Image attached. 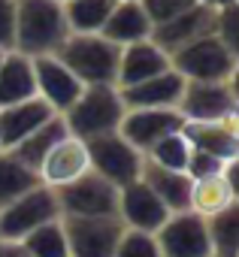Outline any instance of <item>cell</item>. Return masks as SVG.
<instances>
[{
	"instance_id": "cell-1",
	"label": "cell",
	"mask_w": 239,
	"mask_h": 257,
	"mask_svg": "<svg viewBox=\"0 0 239 257\" xmlns=\"http://www.w3.org/2000/svg\"><path fill=\"white\" fill-rule=\"evenodd\" d=\"M70 37L61 0H16V46L25 58L55 55Z\"/></svg>"
},
{
	"instance_id": "cell-2",
	"label": "cell",
	"mask_w": 239,
	"mask_h": 257,
	"mask_svg": "<svg viewBox=\"0 0 239 257\" xmlns=\"http://www.w3.org/2000/svg\"><path fill=\"white\" fill-rule=\"evenodd\" d=\"M55 58L82 82V85H115L122 46L109 43L103 34H70Z\"/></svg>"
},
{
	"instance_id": "cell-3",
	"label": "cell",
	"mask_w": 239,
	"mask_h": 257,
	"mask_svg": "<svg viewBox=\"0 0 239 257\" xmlns=\"http://www.w3.org/2000/svg\"><path fill=\"white\" fill-rule=\"evenodd\" d=\"M125 103L115 85H85L76 103L61 115L67 131L79 140H97L106 134H118L125 118Z\"/></svg>"
},
{
	"instance_id": "cell-4",
	"label": "cell",
	"mask_w": 239,
	"mask_h": 257,
	"mask_svg": "<svg viewBox=\"0 0 239 257\" xmlns=\"http://www.w3.org/2000/svg\"><path fill=\"white\" fill-rule=\"evenodd\" d=\"M170 67L185 82H236L239 52L224 46L215 34H206L170 55Z\"/></svg>"
},
{
	"instance_id": "cell-5",
	"label": "cell",
	"mask_w": 239,
	"mask_h": 257,
	"mask_svg": "<svg viewBox=\"0 0 239 257\" xmlns=\"http://www.w3.org/2000/svg\"><path fill=\"white\" fill-rule=\"evenodd\" d=\"M55 200L61 218H118V188L97 173H85L82 179L55 188Z\"/></svg>"
},
{
	"instance_id": "cell-6",
	"label": "cell",
	"mask_w": 239,
	"mask_h": 257,
	"mask_svg": "<svg viewBox=\"0 0 239 257\" xmlns=\"http://www.w3.org/2000/svg\"><path fill=\"white\" fill-rule=\"evenodd\" d=\"M88 158H91V173L106 179L115 188H125L140 179L146 155L137 152L122 134H106L97 140H88Z\"/></svg>"
},
{
	"instance_id": "cell-7",
	"label": "cell",
	"mask_w": 239,
	"mask_h": 257,
	"mask_svg": "<svg viewBox=\"0 0 239 257\" xmlns=\"http://www.w3.org/2000/svg\"><path fill=\"white\" fill-rule=\"evenodd\" d=\"M58 218H61V209H58L55 191L46 185H37L34 191L22 194L19 200L0 209V239L22 242L28 233H34L37 227L58 221Z\"/></svg>"
},
{
	"instance_id": "cell-8",
	"label": "cell",
	"mask_w": 239,
	"mask_h": 257,
	"mask_svg": "<svg viewBox=\"0 0 239 257\" xmlns=\"http://www.w3.org/2000/svg\"><path fill=\"white\" fill-rule=\"evenodd\" d=\"M161 257H212L209 242V224L197 212H173L158 230H155Z\"/></svg>"
},
{
	"instance_id": "cell-9",
	"label": "cell",
	"mask_w": 239,
	"mask_h": 257,
	"mask_svg": "<svg viewBox=\"0 0 239 257\" xmlns=\"http://www.w3.org/2000/svg\"><path fill=\"white\" fill-rule=\"evenodd\" d=\"M176 109L185 121H221L236 115V82H185Z\"/></svg>"
},
{
	"instance_id": "cell-10",
	"label": "cell",
	"mask_w": 239,
	"mask_h": 257,
	"mask_svg": "<svg viewBox=\"0 0 239 257\" xmlns=\"http://www.w3.org/2000/svg\"><path fill=\"white\" fill-rule=\"evenodd\" d=\"M70 257H112L125 233L118 218H61Z\"/></svg>"
},
{
	"instance_id": "cell-11",
	"label": "cell",
	"mask_w": 239,
	"mask_h": 257,
	"mask_svg": "<svg viewBox=\"0 0 239 257\" xmlns=\"http://www.w3.org/2000/svg\"><path fill=\"white\" fill-rule=\"evenodd\" d=\"M85 173H91V158H88V146H85V140H79V137H73V134H67L64 140H58L52 149H49V155L43 158V164H40V170H37V176H40V185H46V188H64V185H70V182H76V179H82Z\"/></svg>"
},
{
	"instance_id": "cell-12",
	"label": "cell",
	"mask_w": 239,
	"mask_h": 257,
	"mask_svg": "<svg viewBox=\"0 0 239 257\" xmlns=\"http://www.w3.org/2000/svg\"><path fill=\"white\" fill-rule=\"evenodd\" d=\"M215 16H218V10L197 4V7L179 13L176 19H167V22L155 25L149 40H152L161 52L173 55V52L185 49L188 43H194V40H200V37H206V34H215Z\"/></svg>"
},
{
	"instance_id": "cell-13",
	"label": "cell",
	"mask_w": 239,
	"mask_h": 257,
	"mask_svg": "<svg viewBox=\"0 0 239 257\" xmlns=\"http://www.w3.org/2000/svg\"><path fill=\"white\" fill-rule=\"evenodd\" d=\"M185 127V118L179 115V109H128L122 118V134L137 152H149L158 140L176 134Z\"/></svg>"
},
{
	"instance_id": "cell-14",
	"label": "cell",
	"mask_w": 239,
	"mask_h": 257,
	"mask_svg": "<svg viewBox=\"0 0 239 257\" xmlns=\"http://www.w3.org/2000/svg\"><path fill=\"white\" fill-rule=\"evenodd\" d=\"M173 212L155 197V191L137 179L125 188H118V221L128 230H143V233H155Z\"/></svg>"
},
{
	"instance_id": "cell-15",
	"label": "cell",
	"mask_w": 239,
	"mask_h": 257,
	"mask_svg": "<svg viewBox=\"0 0 239 257\" xmlns=\"http://www.w3.org/2000/svg\"><path fill=\"white\" fill-rule=\"evenodd\" d=\"M182 134L194 146V152L212 155L218 161H239V112L221 121H185Z\"/></svg>"
},
{
	"instance_id": "cell-16",
	"label": "cell",
	"mask_w": 239,
	"mask_h": 257,
	"mask_svg": "<svg viewBox=\"0 0 239 257\" xmlns=\"http://www.w3.org/2000/svg\"><path fill=\"white\" fill-rule=\"evenodd\" d=\"M34 61V82H37V97L46 100L58 115H64L76 97L82 94V82L55 58V55H43V58H31Z\"/></svg>"
},
{
	"instance_id": "cell-17",
	"label": "cell",
	"mask_w": 239,
	"mask_h": 257,
	"mask_svg": "<svg viewBox=\"0 0 239 257\" xmlns=\"http://www.w3.org/2000/svg\"><path fill=\"white\" fill-rule=\"evenodd\" d=\"M236 164L239 161H227L221 173L206 176V179H194V185H191V212H197L200 218H212V215H221L230 206H236V197H239Z\"/></svg>"
},
{
	"instance_id": "cell-18",
	"label": "cell",
	"mask_w": 239,
	"mask_h": 257,
	"mask_svg": "<svg viewBox=\"0 0 239 257\" xmlns=\"http://www.w3.org/2000/svg\"><path fill=\"white\" fill-rule=\"evenodd\" d=\"M55 115L58 112L46 100H40V97L4 106V109H0V152L16 149L22 140H28L34 131H40V127L46 121H52Z\"/></svg>"
},
{
	"instance_id": "cell-19",
	"label": "cell",
	"mask_w": 239,
	"mask_h": 257,
	"mask_svg": "<svg viewBox=\"0 0 239 257\" xmlns=\"http://www.w3.org/2000/svg\"><path fill=\"white\" fill-rule=\"evenodd\" d=\"M182 88H185V79L170 67V70H164L146 82L118 88V94H122L125 109H176Z\"/></svg>"
},
{
	"instance_id": "cell-20",
	"label": "cell",
	"mask_w": 239,
	"mask_h": 257,
	"mask_svg": "<svg viewBox=\"0 0 239 257\" xmlns=\"http://www.w3.org/2000/svg\"><path fill=\"white\" fill-rule=\"evenodd\" d=\"M164 70H170V55L161 52L152 40L125 46L122 49V64H118V82H115V88H128V85L146 82V79H152V76H158Z\"/></svg>"
},
{
	"instance_id": "cell-21",
	"label": "cell",
	"mask_w": 239,
	"mask_h": 257,
	"mask_svg": "<svg viewBox=\"0 0 239 257\" xmlns=\"http://www.w3.org/2000/svg\"><path fill=\"white\" fill-rule=\"evenodd\" d=\"M109 43L115 46H134V43H143L152 37V22L143 10L140 0H125V4H115V10L109 13L103 31H100Z\"/></svg>"
},
{
	"instance_id": "cell-22",
	"label": "cell",
	"mask_w": 239,
	"mask_h": 257,
	"mask_svg": "<svg viewBox=\"0 0 239 257\" xmlns=\"http://www.w3.org/2000/svg\"><path fill=\"white\" fill-rule=\"evenodd\" d=\"M34 97H37L34 61L19 52H7L0 58V109Z\"/></svg>"
},
{
	"instance_id": "cell-23",
	"label": "cell",
	"mask_w": 239,
	"mask_h": 257,
	"mask_svg": "<svg viewBox=\"0 0 239 257\" xmlns=\"http://www.w3.org/2000/svg\"><path fill=\"white\" fill-rule=\"evenodd\" d=\"M140 179L155 191V197L170 209V212H185L191 209V179L188 173H173V170H164L158 164H149L143 161V173Z\"/></svg>"
},
{
	"instance_id": "cell-24",
	"label": "cell",
	"mask_w": 239,
	"mask_h": 257,
	"mask_svg": "<svg viewBox=\"0 0 239 257\" xmlns=\"http://www.w3.org/2000/svg\"><path fill=\"white\" fill-rule=\"evenodd\" d=\"M67 134H70V131H67L64 118H61V115H55L52 121H46V124L40 127V131H34L28 140H22L16 149H10V155L37 173V170H40V164H43V158L49 155V149H52L58 140H64Z\"/></svg>"
},
{
	"instance_id": "cell-25",
	"label": "cell",
	"mask_w": 239,
	"mask_h": 257,
	"mask_svg": "<svg viewBox=\"0 0 239 257\" xmlns=\"http://www.w3.org/2000/svg\"><path fill=\"white\" fill-rule=\"evenodd\" d=\"M70 34H100L118 0H61Z\"/></svg>"
},
{
	"instance_id": "cell-26",
	"label": "cell",
	"mask_w": 239,
	"mask_h": 257,
	"mask_svg": "<svg viewBox=\"0 0 239 257\" xmlns=\"http://www.w3.org/2000/svg\"><path fill=\"white\" fill-rule=\"evenodd\" d=\"M37 185H40V176L31 167L16 161L10 152H0V209L19 200L22 194L34 191Z\"/></svg>"
},
{
	"instance_id": "cell-27",
	"label": "cell",
	"mask_w": 239,
	"mask_h": 257,
	"mask_svg": "<svg viewBox=\"0 0 239 257\" xmlns=\"http://www.w3.org/2000/svg\"><path fill=\"white\" fill-rule=\"evenodd\" d=\"M206 224H209L212 254L215 257H239V203L221 215L206 218Z\"/></svg>"
},
{
	"instance_id": "cell-28",
	"label": "cell",
	"mask_w": 239,
	"mask_h": 257,
	"mask_svg": "<svg viewBox=\"0 0 239 257\" xmlns=\"http://www.w3.org/2000/svg\"><path fill=\"white\" fill-rule=\"evenodd\" d=\"M191 155H194V146L188 143V137L182 131L158 140L149 152H146V161L149 164H158L164 170H173V173H185L188 164H191Z\"/></svg>"
},
{
	"instance_id": "cell-29",
	"label": "cell",
	"mask_w": 239,
	"mask_h": 257,
	"mask_svg": "<svg viewBox=\"0 0 239 257\" xmlns=\"http://www.w3.org/2000/svg\"><path fill=\"white\" fill-rule=\"evenodd\" d=\"M25 251L31 257H70V248H67V233H64V224L61 218L58 221H49L43 227H37L34 233H28L22 239Z\"/></svg>"
},
{
	"instance_id": "cell-30",
	"label": "cell",
	"mask_w": 239,
	"mask_h": 257,
	"mask_svg": "<svg viewBox=\"0 0 239 257\" xmlns=\"http://www.w3.org/2000/svg\"><path fill=\"white\" fill-rule=\"evenodd\" d=\"M112 257H161V248H158L155 233L128 230L125 227V233H122V239H118Z\"/></svg>"
},
{
	"instance_id": "cell-31",
	"label": "cell",
	"mask_w": 239,
	"mask_h": 257,
	"mask_svg": "<svg viewBox=\"0 0 239 257\" xmlns=\"http://www.w3.org/2000/svg\"><path fill=\"white\" fill-rule=\"evenodd\" d=\"M140 4H143V10L149 16L152 28H155V25H161L167 19H176L179 13H185L191 7H197L200 0H140Z\"/></svg>"
},
{
	"instance_id": "cell-32",
	"label": "cell",
	"mask_w": 239,
	"mask_h": 257,
	"mask_svg": "<svg viewBox=\"0 0 239 257\" xmlns=\"http://www.w3.org/2000/svg\"><path fill=\"white\" fill-rule=\"evenodd\" d=\"M236 34H239V4L236 7H224L215 16V37L224 46H230L233 52H236Z\"/></svg>"
},
{
	"instance_id": "cell-33",
	"label": "cell",
	"mask_w": 239,
	"mask_h": 257,
	"mask_svg": "<svg viewBox=\"0 0 239 257\" xmlns=\"http://www.w3.org/2000/svg\"><path fill=\"white\" fill-rule=\"evenodd\" d=\"M16 46V0H0V52Z\"/></svg>"
},
{
	"instance_id": "cell-34",
	"label": "cell",
	"mask_w": 239,
	"mask_h": 257,
	"mask_svg": "<svg viewBox=\"0 0 239 257\" xmlns=\"http://www.w3.org/2000/svg\"><path fill=\"white\" fill-rule=\"evenodd\" d=\"M221 170H224V161H218V158H212V155H203V152H194L185 173H188V179L194 182V179L215 176V173H221Z\"/></svg>"
},
{
	"instance_id": "cell-35",
	"label": "cell",
	"mask_w": 239,
	"mask_h": 257,
	"mask_svg": "<svg viewBox=\"0 0 239 257\" xmlns=\"http://www.w3.org/2000/svg\"><path fill=\"white\" fill-rule=\"evenodd\" d=\"M0 257H31L25 251L22 242H10V239H0Z\"/></svg>"
},
{
	"instance_id": "cell-36",
	"label": "cell",
	"mask_w": 239,
	"mask_h": 257,
	"mask_svg": "<svg viewBox=\"0 0 239 257\" xmlns=\"http://www.w3.org/2000/svg\"><path fill=\"white\" fill-rule=\"evenodd\" d=\"M203 7H212V10H224V7H236L239 0H200Z\"/></svg>"
},
{
	"instance_id": "cell-37",
	"label": "cell",
	"mask_w": 239,
	"mask_h": 257,
	"mask_svg": "<svg viewBox=\"0 0 239 257\" xmlns=\"http://www.w3.org/2000/svg\"><path fill=\"white\" fill-rule=\"evenodd\" d=\"M4 55H7V52H0V58H4Z\"/></svg>"
},
{
	"instance_id": "cell-38",
	"label": "cell",
	"mask_w": 239,
	"mask_h": 257,
	"mask_svg": "<svg viewBox=\"0 0 239 257\" xmlns=\"http://www.w3.org/2000/svg\"><path fill=\"white\" fill-rule=\"evenodd\" d=\"M118 4H125V0H118Z\"/></svg>"
},
{
	"instance_id": "cell-39",
	"label": "cell",
	"mask_w": 239,
	"mask_h": 257,
	"mask_svg": "<svg viewBox=\"0 0 239 257\" xmlns=\"http://www.w3.org/2000/svg\"><path fill=\"white\" fill-rule=\"evenodd\" d=\"M212 257H215V254H212Z\"/></svg>"
}]
</instances>
